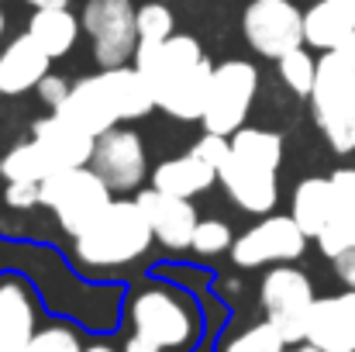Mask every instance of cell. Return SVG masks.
I'll return each mask as SVG.
<instances>
[{
  "label": "cell",
  "mask_w": 355,
  "mask_h": 352,
  "mask_svg": "<svg viewBox=\"0 0 355 352\" xmlns=\"http://www.w3.org/2000/svg\"><path fill=\"white\" fill-rule=\"evenodd\" d=\"M232 152L255 162V166H266V169H279L283 162V138L276 131H266V128H238L232 135Z\"/></svg>",
  "instance_id": "24"
},
{
  "label": "cell",
  "mask_w": 355,
  "mask_h": 352,
  "mask_svg": "<svg viewBox=\"0 0 355 352\" xmlns=\"http://www.w3.org/2000/svg\"><path fill=\"white\" fill-rule=\"evenodd\" d=\"M3 201H7V208H14V211H28V208L42 204V183H31V180H7Z\"/></svg>",
  "instance_id": "30"
},
{
  "label": "cell",
  "mask_w": 355,
  "mask_h": 352,
  "mask_svg": "<svg viewBox=\"0 0 355 352\" xmlns=\"http://www.w3.org/2000/svg\"><path fill=\"white\" fill-rule=\"evenodd\" d=\"M307 249V232L293 221V215H269L248 232H241L232 245V259L241 269L255 266H279L300 259Z\"/></svg>",
  "instance_id": "10"
},
{
  "label": "cell",
  "mask_w": 355,
  "mask_h": 352,
  "mask_svg": "<svg viewBox=\"0 0 355 352\" xmlns=\"http://www.w3.org/2000/svg\"><path fill=\"white\" fill-rule=\"evenodd\" d=\"M90 166L104 176V183L114 194L138 190L141 180H145V169H148V156H145L141 135L135 128H121V124H114L104 135H97V149H94Z\"/></svg>",
  "instance_id": "11"
},
{
  "label": "cell",
  "mask_w": 355,
  "mask_h": 352,
  "mask_svg": "<svg viewBox=\"0 0 355 352\" xmlns=\"http://www.w3.org/2000/svg\"><path fill=\"white\" fill-rule=\"evenodd\" d=\"M135 201L141 204V211H145L152 232H155V238H159L166 249H173V252L190 249L200 218H197V211H193V204H190L187 197L162 194V190L152 187V190H138Z\"/></svg>",
  "instance_id": "14"
},
{
  "label": "cell",
  "mask_w": 355,
  "mask_h": 352,
  "mask_svg": "<svg viewBox=\"0 0 355 352\" xmlns=\"http://www.w3.org/2000/svg\"><path fill=\"white\" fill-rule=\"evenodd\" d=\"M0 94H3V87H0Z\"/></svg>",
  "instance_id": "41"
},
{
  "label": "cell",
  "mask_w": 355,
  "mask_h": 352,
  "mask_svg": "<svg viewBox=\"0 0 355 352\" xmlns=\"http://www.w3.org/2000/svg\"><path fill=\"white\" fill-rule=\"evenodd\" d=\"M338 52H342V56H345V59L355 66V35H352V38H345V42L338 45Z\"/></svg>",
  "instance_id": "35"
},
{
  "label": "cell",
  "mask_w": 355,
  "mask_h": 352,
  "mask_svg": "<svg viewBox=\"0 0 355 352\" xmlns=\"http://www.w3.org/2000/svg\"><path fill=\"white\" fill-rule=\"evenodd\" d=\"M49 62L52 56L24 31L17 35L3 52H0V87L3 94H28V90H38V83L49 76Z\"/></svg>",
  "instance_id": "16"
},
{
  "label": "cell",
  "mask_w": 355,
  "mask_h": 352,
  "mask_svg": "<svg viewBox=\"0 0 355 352\" xmlns=\"http://www.w3.org/2000/svg\"><path fill=\"white\" fill-rule=\"evenodd\" d=\"M311 111L324 142L338 152H355V66L335 49L318 59V80L311 90Z\"/></svg>",
  "instance_id": "3"
},
{
  "label": "cell",
  "mask_w": 355,
  "mask_h": 352,
  "mask_svg": "<svg viewBox=\"0 0 355 352\" xmlns=\"http://www.w3.org/2000/svg\"><path fill=\"white\" fill-rule=\"evenodd\" d=\"M241 31L245 42L266 59H279L290 49L307 45L304 10L293 0H248L241 14Z\"/></svg>",
  "instance_id": "9"
},
{
  "label": "cell",
  "mask_w": 355,
  "mask_h": 352,
  "mask_svg": "<svg viewBox=\"0 0 355 352\" xmlns=\"http://www.w3.org/2000/svg\"><path fill=\"white\" fill-rule=\"evenodd\" d=\"M283 349H286L283 332L266 318V321H259V325H252V328L238 332L235 339H228L221 352H283Z\"/></svg>",
  "instance_id": "26"
},
{
  "label": "cell",
  "mask_w": 355,
  "mask_h": 352,
  "mask_svg": "<svg viewBox=\"0 0 355 352\" xmlns=\"http://www.w3.org/2000/svg\"><path fill=\"white\" fill-rule=\"evenodd\" d=\"M193 152L197 156H204L207 162H214V166H221L225 159H228V152H232V138L228 135H214V131H204L197 142H193Z\"/></svg>",
  "instance_id": "31"
},
{
  "label": "cell",
  "mask_w": 355,
  "mask_h": 352,
  "mask_svg": "<svg viewBox=\"0 0 355 352\" xmlns=\"http://www.w3.org/2000/svg\"><path fill=\"white\" fill-rule=\"evenodd\" d=\"M83 352H114V349H111V346H104V342H97V346H87Z\"/></svg>",
  "instance_id": "37"
},
{
  "label": "cell",
  "mask_w": 355,
  "mask_h": 352,
  "mask_svg": "<svg viewBox=\"0 0 355 352\" xmlns=\"http://www.w3.org/2000/svg\"><path fill=\"white\" fill-rule=\"evenodd\" d=\"M232 245H235V235L221 218H200L197 221V232H193V242H190V249L197 255H221Z\"/></svg>",
  "instance_id": "28"
},
{
  "label": "cell",
  "mask_w": 355,
  "mask_h": 352,
  "mask_svg": "<svg viewBox=\"0 0 355 352\" xmlns=\"http://www.w3.org/2000/svg\"><path fill=\"white\" fill-rule=\"evenodd\" d=\"M311 346L324 352H355V290H342L331 297H318L307 318Z\"/></svg>",
  "instance_id": "13"
},
{
  "label": "cell",
  "mask_w": 355,
  "mask_h": 352,
  "mask_svg": "<svg viewBox=\"0 0 355 352\" xmlns=\"http://www.w3.org/2000/svg\"><path fill=\"white\" fill-rule=\"evenodd\" d=\"M24 352H83V346H80V339H76L73 328L52 325V328H38Z\"/></svg>",
  "instance_id": "29"
},
{
  "label": "cell",
  "mask_w": 355,
  "mask_h": 352,
  "mask_svg": "<svg viewBox=\"0 0 355 352\" xmlns=\"http://www.w3.org/2000/svg\"><path fill=\"white\" fill-rule=\"evenodd\" d=\"M124 352H162V349H159L152 339H145V335H138V332H135V335L124 342Z\"/></svg>",
  "instance_id": "34"
},
{
  "label": "cell",
  "mask_w": 355,
  "mask_h": 352,
  "mask_svg": "<svg viewBox=\"0 0 355 352\" xmlns=\"http://www.w3.org/2000/svg\"><path fill=\"white\" fill-rule=\"evenodd\" d=\"M283 352H297V349H290V346H286V349H283Z\"/></svg>",
  "instance_id": "40"
},
{
  "label": "cell",
  "mask_w": 355,
  "mask_h": 352,
  "mask_svg": "<svg viewBox=\"0 0 355 352\" xmlns=\"http://www.w3.org/2000/svg\"><path fill=\"white\" fill-rule=\"evenodd\" d=\"M24 3H31V7L38 10V7H66L69 0H24Z\"/></svg>",
  "instance_id": "36"
},
{
  "label": "cell",
  "mask_w": 355,
  "mask_h": 352,
  "mask_svg": "<svg viewBox=\"0 0 355 352\" xmlns=\"http://www.w3.org/2000/svg\"><path fill=\"white\" fill-rule=\"evenodd\" d=\"M297 352H324V349H318V346H311V342H304V346H297Z\"/></svg>",
  "instance_id": "38"
},
{
  "label": "cell",
  "mask_w": 355,
  "mask_h": 352,
  "mask_svg": "<svg viewBox=\"0 0 355 352\" xmlns=\"http://www.w3.org/2000/svg\"><path fill=\"white\" fill-rule=\"evenodd\" d=\"M314 301L318 297H314L311 276L290 262L272 266L259 283V304H262L266 318L283 332L286 346H297L307 339V318H311Z\"/></svg>",
  "instance_id": "5"
},
{
  "label": "cell",
  "mask_w": 355,
  "mask_h": 352,
  "mask_svg": "<svg viewBox=\"0 0 355 352\" xmlns=\"http://www.w3.org/2000/svg\"><path fill=\"white\" fill-rule=\"evenodd\" d=\"M55 173V162L49 159V152L31 138V142H21L14 145L3 159H0V176L3 180H31V183H42Z\"/></svg>",
  "instance_id": "23"
},
{
  "label": "cell",
  "mask_w": 355,
  "mask_h": 352,
  "mask_svg": "<svg viewBox=\"0 0 355 352\" xmlns=\"http://www.w3.org/2000/svg\"><path fill=\"white\" fill-rule=\"evenodd\" d=\"M293 221L307 232V238H318L324 232V225L335 215V183L331 176H311L300 180L293 190V208H290Z\"/></svg>",
  "instance_id": "21"
},
{
  "label": "cell",
  "mask_w": 355,
  "mask_h": 352,
  "mask_svg": "<svg viewBox=\"0 0 355 352\" xmlns=\"http://www.w3.org/2000/svg\"><path fill=\"white\" fill-rule=\"evenodd\" d=\"M218 176H221V187L228 190V197L248 215H269L279 201L276 169L255 166L235 152H228V159L218 166Z\"/></svg>",
  "instance_id": "12"
},
{
  "label": "cell",
  "mask_w": 355,
  "mask_h": 352,
  "mask_svg": "<svg viewBox=\"0 0 355 352\" xmlns=\"http://www.w3.org/2000/svg\"><path fill=\"white\" fill-rule=\"evenodd\" d=\"M80 31H83V21H80L69 7H38V10L31 14V21H28V35H31L52 59L69 56L73 45H76V38H80Z\"/></svg>",
  "instance_id": "22"
},
{
  "label": "cell",
  "mask_w": 355,
  "mask_h": 352,
  "mask_svg": "<svg viewBox=\"0 0 355 352\" xmlns=\"http://www.w3.org/2000/svg\"><path fill=\"white\" fill-rule=\"evenodd\" d=\"M155 108V90L138 66H114L76 80L55 115L69 117L90 135H104L121 121H138Z\"/></svg>",
  "instance_id": "1"
},
{
  "label": "cell",
  "mask_w": 355,
  "mask_h": 352,
  "mask_svg": "<svg viewBox=\"0 0 355 352\" xmlns=\"http://www.w3.org/2000/svg\"><path fill=\"white\" fill-rule=\"evenodd\" d=\"M3 24H7V17H3V10H0V35H3Z\"/></svg>",
  "instance_id": "39"
},
{
  "label": "cell",
  "mask_w": 355,
  "mask_h": 352,
  "mask_svg": "<svg viewBox=\"0 0 355 352\" xmlns=\"http://www.w3.org/2000/svg\"><path fill=\"white\" fill-rule=\"evenodd\" d=\"M176 21H173V10L166 3H145L138 7V42H148V45H159L166 38H173L176 31Z\"/></svg>",
  "instance_id": "27"
},
{
  "label": "cell",
  "mask_w": 355,
  "mask_h": 352,
  "mask_svg": "<svg viewBox=\"0 0 355 352\" xmlns=\"http://www.w3.org/2000/svg\"><path fill=\"white\" fill-rule=\"evenodd\" d=\"M218 166L207 162L204 156H197L193 149L187 156H176V159H166L152 169V187L162 190V194H176V197H197L204 190H211L218 183Z\"/></svg>",
  "instance_id": "18"
},
{
  "label": "cell",
  "mask_w": 355,
  "mask_h": 352,
  "mask_svg": "<svg viewBox=\"0 0 355 352\" xmlns=\"http://www.w3.org/2000/svg\"><path fill=\"white\" fill-rule=\"evenodd\" d=\"M355 35V0H318L304 10V38L318 52H335Z\"/></svg>",
  "instance_id": "19"
},
{
  "label": "cell",
  "mask_w": 355,
  "mask_h": 352,
  "mask_svg": "<svg viewBox=\"0 0 355 352\" xmlns=\"http://www.w3.org/2000/svg\"><path fill=\"white\" fill-rule=\"evenodd\" d=\"M276 66H279V80H283L297 97H311L314 80H318V59L307 52V45L290 49L286 56L276 59Z\"/></svg>",
  "instance_id": "25"
},
{
  "label": "cell",
  "mask_w": 355,
  "mask_h": 352,
  "mask_svg": "<svg viewBox=\"0 0 355 352\" xmlns=\"http://www.w3.org/2000/svg\"><path fill=\"white\" fill-rule=\"evenodd\" d=\"M35 142L49 152V159L55 162V169H73V166H90L94 149H97V135L83 131L80 124H73L69 117L52 115L35 121L31 128Z\"/></svg>",
  "instance_id": "15"
},
{
  "label": "cell",
  "mask_w": 355,
  "mask_h": 352,
  "mask_svg": "<svg viewBox=\"0 0 355 352\" xmlns=\"http://www.w3.org/2000/svg\"><path fill=\"white\" fill-rule=\"evenodd\" d=\"M69 90H73V83H69L66 76H55V73H49V76L38 83V97H42V104L52 108V111L69 97Z\"/></svg>",
  "instance_id": "32"
},
{
  "label": "cell",
  "mask_w": 355,
  "mask_h": 352,
  "mask_svg": "<svg viewBox=\"0 0 355 352\" xmlns=\"http://www.w3.org/2000/svg\"><path fill=\"white\" fill-rule=\"evenodd\" d=\"M152 238L155 232L138 201H111L87 232L76 235V259L94 269L128 266L148 252Z\"/></svg>",
  "instance_id": "2"
},
{
  "label": "cell",
  "mask_w": 355,
  "mask_h": 352,
  "mask_svg": "<svg viewBox=\"0 0 355 352\" xmlns=\"http://www.w3.org/2000/svg\"><path fill=\"white\" fill-rule=\"evenodd\" d=\"M255 94H259V73L248 59H228V62L214 66L207 111L200 117L204 131L232 138L238 128H245V117H248Z\"/></svg>",
  "instance_id": "8"
},
{
  "label": "cell",
  "mask_w": 355,
  "mask_h": 352,
  "mask_svg": "<svg viewBox=\"0 0 355 352\" xmlns=\"http://www.w3.org/2000/svg\"><path fill=\"white\" fill-rule=\"evenodd\" d=\"M331 183H335V215L324 225V232L318 235V245L328 259L355 249V169H335Z\"/></svg>",
  "instance_id": "20"
},
{
  "label": "cell",
  "mask_w": 355,
  "mask_h": 352,
  "mask_svg": "<svg viewBox=\"0 0 355 352\" xmlns=\"http://www.w3.org/2000/svg\"><path fill=\"white\" fill-rule=\"evenodd\" d=\"M331 262H335V273H338V280H342L345 287H352V290H355V249L342 252V255H335Z\"/></svg>",
  "instance_id": "33"
},
{
  "label": "cell",
  "mask_w": 355,
  "mask_h": 352,
  "mask_svg": "<svg viewBox=\"0 0 355 352\" xmlns=\"http://www.w3.org/2000/svg\"><path fill=\"white\" fill-rule=\"evenodd\" d=\"M83 31L94 42V59L101 69L128 66L138 49V7L135 0H87L83 3Z\"/></svg>",
  "instance_id": "6"
},
{
  "label": "cell",
  "mask_w": 355,
  "mask_h": 352,
  "mask_svg": "<svg viewBox=\"0 0 355 352\" xmlns=\"http://www.w3.org/2000/svg\"><path fill=\"white\" fill-rule=\"evenodd\" d=\"M111 201L114 190L104 183V176L94 166L55 169L49 180H42V204L55 215L62 232H69L73 238L87 232Z\"/></svg>",
  "instance_id": "4"
},
{
  "label": "cell",
  "mask_w": 355,
  "mask_h": 352,
  "mask_svg": "<svg viewBox=\"0 0 355 352\" xmlns=\"http://www.w3.org/2000/svg\"><path fill=\"white\" fill-rule=\"evenodd\" d=\"M131 328L152 339L159 349H183L197 335V318L180 294L166 287H145L131 301Z\"/></svg>",
  "instance_id": "7"
},
{
  "label": "cell",
  "mask_w": 355,
  "mask_h": 352,
  "mask_svg": "<svg viewBox=\"0 0 355 352\" xmlns=\"http://www.w3.org/2000/svg\"><path fill=\"white\" fill-rule=\"evenodd\" d=\"M35 332L38 328H35L31 290L21 280L3 276L0 280V352H24Z\"/></svg>",
  "instance_id": "17"
}]
</instances>
